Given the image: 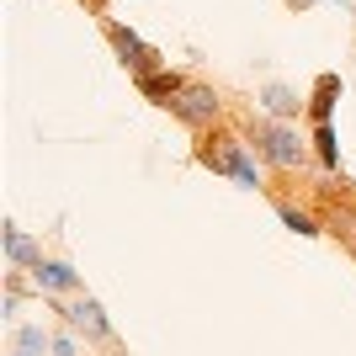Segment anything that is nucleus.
<instances>
[{
  "mask_svg": "<svg viewBox=\"0 0 356 356\" xmlns=\"http://www.w3.org/2000/svg\"><path fill=\"white\" fill-rule=\"evenodd\" d=\"M335 96H341V74H319V80H314V96H309V118L314 122H330Z\"/></svg>",
  "mask_w": 356,
  "mask_h": 356,
  "instance_id": "nucleus-4",
  "label": "nucleus"
},
{
  "mask_svg": "<svg viewBox=\"0 0 356 356\" xmlns=\"http://www.w3.org/2000/svg\"><path fill=\"white\" fill-rule=\"evenodd\" d=\"M314 144H319V160H325L330 170L341 165V149H335V128H330V122H319V128H314Z\"/></svg>",
  "mask_w": 356,
  "mask_h": 356,
  "instance_id": "nucleus-10",
  "label": "nucleus"
},
{
  "mask_svg": "<svg viewBox=\"0 0 356 356\" xmlns=\"http://www.w3.org/2000/svg\"><path fill=\"white\" fill-rule=\"evenodd\" d=\"M138 90L170 106V102L181 96V90H186V80H181V74H160V70H154V74H138Z\"/></svg>",
  "mask_w": 356,
  "mask_h": 356,
  "instance_id": "nucleus-7",
  "label": "nucleus"
},
{
  "mask_svg": "<svg viewBox=\"0 0 356 356\" xmlns=\"http://www.w3.org/2000/svg\"><path fill=\"white\" fill-rule=\"evenodd\" d=\"M261 102H266L271 112H277V118H293L298 106H303V102H298V96H293L287 86H266V90H261Z\"/></svg>",
  "mask_w": 356,
  "mask_h": 356,
  "instance_id": "nucleus-9",
  "label": "nucleus"
},
{
  "mask_svg": "<svg viewBox=\"0 0 356 356\" xmlns=\"http://www.w3.org/2000/svg\"><path fill=\"white\" fill-rule=\"evenodd\" d=\"M170 112H176L181 122L202 128V122H213V112H218V96H213V86H186L176 102H170Z\"/></svg>",
  "mask_w": 356,
  "mask_h": 356,
  "instance_id": "nucleus-2",
  "label": "nucleus"
},
{
  "mask_svg": "<svg viewBox=\"0 0 356 356\" xmlns=\"http://www.w3.org/2000/svg\"><path fill=\"white\" fill-rule=\"evenodd\" d=\"M70 325L80 330V335H106V330H112L96 298H80V303H74V309H70Z\"/></svg>",
  "mask_w": 356,
  "mask_h": 356,
  "instance_id": "nucleus-6",
  "label": "nucleus"
},
{
  "mask_svg": "<svg viewBox=\"0 0 356 356\" xmlns=\"http://www.w3.org/2000/svg\"><path fill=\"white\" fill-rule=\"evenodd\" d=\"M112 48L122 54V64H128V70H138V74H154V59H160V54H154V48H149L144 38H138V32H128V27H112Z\"/></svg>",
  "mask_w": 356,
  "mask_h": 356,
  "instance_id": "nucleus-3",
  "label": "nucleus"
},
{
  "mask_svg": "<svg viewBox=\"0 0 356 356\" xmlns=\"http://www.w3.org/2000/svg\"><path fill=\"white\" fill-rule=\"evenodd\" d=\"M6 255H11L16 266H43V255H38V245H32L16 223H6Z\"/></svg>",
  "mask_w": 356,
  "mask_h": 356,
  "instance_id": "nucleus-8",
  "label": "nucleus"
},
{
  "mask_svg": "<svg viewBox=\"0 0 356 356\" xmlns=\"http://www.w3.org/2000/svg\"><path fill=\"white\" fill-rule=\"evenodd\" d=\"M255 149H261L271 165H298V160H303L298 134H293V128H282V122H261V128H255Z\"/></svg>",
  "mask_w": 356,
  "mask_h": 356,
  "instance_id": "nucleus-1",
  "label": "nucleus"
},
{
  "mask_svg": "<svg viewBox=\"0 0 356 356\" xmlns=\"http://www.w3.org/2000/svg\"><path fill=\"white\" fill-rule=\"evenodd\" d=\"M32 277H38L43 293H70V287H80L74 266H64V261H43V266H32Z\"/></svg>",
  "mask_w": 356,
  "mask_h": 356,
  "instance_id": "nucleus-5",
  "label": "nucleus"
},
{
  "mask_svg": "<svg viewBox=\"0 0 356 356\" xmlns=\"http://www.w3.org/2000/svg\"><path fill=\"white\" fill-rule=\"evenodd\" d=\"M54 356H74V341H70V335H59V341H54Z\"/></svg>",
  "mask_w": 356,
  "mask_h": 356,
  "instance_id": "nucleus-13",
  "label": "nucleus"
},
{
  "mask_svg": "<svg viewBox=\"0 0 356 356\" xmlns=\"http://www.w3.org/2000/svg\"><path fill=\"white\" fill-rule=\"evenodd\" d=\"M48 346H54V341H48V335H43L38 325H27V330H22V356H38V351H48Z\"/></svg>",
  "mask_w": 356,
  "mask_h": 356,
  "instance_id": "nucleus-12",
  "label": "nucleus"
},
{
  "mask_svg": "<svg viewBox=\"0 0 356 356\" xmlns=\"http://www.w3.org/2000/svg\"><path fill=\"white\" fill-rule=\"evenodd\" d=\"M282 223L293 229V234H319V223H314L309 213H298V208H282Z\"/></svg>",
  "mask_w": 356,
  "mask_h": 356,
  "instance_id": "nucleus-11",
  "label": "nucleus"
}]
</instances>
